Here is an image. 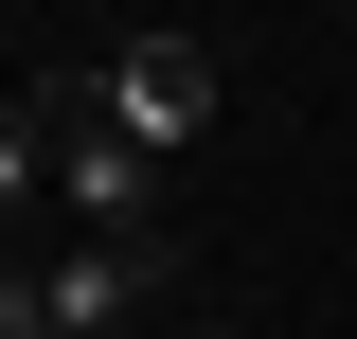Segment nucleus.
<instances>
[{"instance_id":"1","label":"nucleus","mask_w":357,"mask_h":339,"mask_svg":"<svg viewBox=\"0 0 357 339\" xmlns=\"http://www.w3.org/2000/svg\"><path fill=\"white\" fill-rule=\"evenodd\" d=\"M72 107H89L107 143H143V161H178V143L215 126V54H197V36H107V54L72 72Z\"/></svg>"},{"instance_id":"5","label":"nucleus","mask_w":357,"mask_h":339,"mask_svg":"<svg viewBox=\"0 0 357 339\" xmlns=\"http://www.w3.org/2000/svg\"><path fill=\"white\" fill-rule=\"evenodd\" d=\"M0 339H54V303H36V268H18V286H0Z\"/></svg>"},{"instance_id":"3","label":"nucleus","mask_w":357,"mask_h":339,"mask_svg":"<svg viewBox=\"0 0 357 339\" xmlns=\"http://www.w3.org/2000/svg\"><path fill=\"white\" fill-rule=\"evenodd\" d=\"M36 303H54V339H107V322H143V303H161V250H107V232H72V250L36 268Z\"/></svg>"},{"instance_id":"4","label":"nucleus","mask_w":357,"mask_h":339,"mask_svg":"<svg viewBox=\"0 0 357 339\" xmlns=\"http://www.w3.org/2000/svg\"><path fill=\"white\" fill-rule=\"evenodd\" d=\"M18 197H54V89L0 107V232H18Z\"/></svg>"},{"instance_id":"2","label":"nucleus","mask_w":357,"mask_h":339,"mask_svg":"<svg viewBox=\"0 0 357 339\" xmlns=\"http://www.w3.org/2000/svg\"><path fill=\"white\" fill-rule=\"evenodd\" d=\"M54 214H72V232H107V250H161V161L89 126L72 72H54Z\"/></svg>"}]
</instances>
